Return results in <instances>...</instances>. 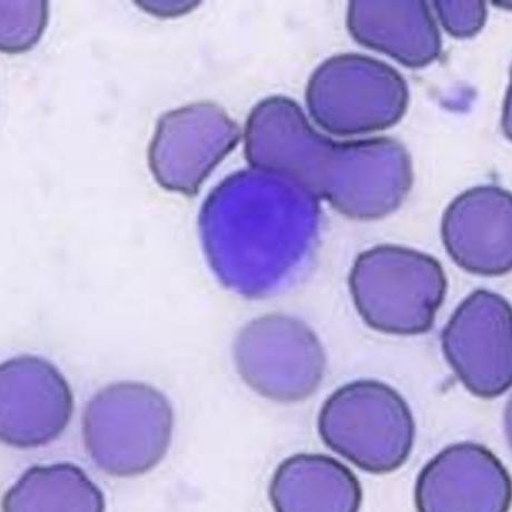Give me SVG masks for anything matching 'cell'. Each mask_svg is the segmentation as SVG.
I'll use <instances>...</instances> for the list:
<instances>
[{"instance_id": "1", "label": "cell", "mask_w": 512, "mask_h": 512, "mask_svg": "<svg viewBox=\"0 0 512 512\" xmlns=\"http://www.w3.org/2000/svg\"><path fill=\"white\" fill-rule=\"evenodd\" d=\"M319 212L315 196L278 174L251 167L225 177L199 216L204 254L216 279L251 300L290 287L312 256Z\"/></svg>"}, {"instance_id": "2", "label": "cell", "mask_w": 512, "mask_h": 512, "mask_svg": "<svg viewBox=\"0 0 512 512\" xmlns=\"http://www.w3.org/2000/svg\"><path fill=\"white\" fill-rule=\"evenodd\" d=\"M252 169L285 177L348 218L395 212L413 183L410 155L390 137L337 142L314 130L298 103L271 96L255 105L244 132Z\"/></svg>"}, {"instance_id": "3", "label": "cell", "mask_w": 512, "mask_h": 512, "mask_svg": "<svg viewBox=\"0 0 512 512\" xmlns=\"http://www.w3.org/2000/svg\"><path fill=\"white\" fill-rule=\"evenodd\" d=\"M349 289L368 327L411 337L432 329L446 299L448 280L433 256L388 244L358 255L349 274Z\"/></svg>"}, {"instance_id": "4", "label": "cell", "mask_w": 512, "mask_h": 512, "mask_svg": "<svg viewBox=\"0 0 512 512\" xmlns=\"http://www.w3.org/2000/svg\"><path fill=\"white\" fill-rule=\"evenodd\" d=\"M174 412L150 384L117 382L98 391L83 413L88 455L105 474L136 477L151 471L171 446Z\"/></svg>"}, {"instance_id": "5", "label": "cell", "mask_w": 512, "mask_h": 512, "mask_svg": "<svg viewBox=\"0 0 512 512\" xmlns=\"http://www.w3.org/2000/svg\"><path fill=\"white\" fill-rule=\"evenodd\" d=\"M318 430L324 445L373 475L405 465L416 440L408 402L389 384L371 379L334 391L323 403Z\"/></svg>"}, {"instance_id": "6", "label": "cell", "mask_w": 512, "mask_h": 512, "mask_svg": "<svg viewBox=\"0 0 512 512\" xmlns=\"http://www.w3.org/2000/svg\"><path fill=\"white\" fill-rule=\"evenodd\" d=\"M305 101L323 131L357 136L398 124L407 112L409 88L392 66L366 55L341 54L314 71Z\"/></svg>"}, {"instance_id": "7", "label": "cell", "mask_w": 512, "mask_h": 512, "mask_svg": "<svg viewBox=\"0 0 512 512\" xmlns=\"http://www.w3.org/2000/svg\"><path fill=\"white\" fill-rule=\"evenodd\" d=\"M242 380L260 396L281 403L310 398L321 386L327 354L307 323L272 313L250 321L233 343Z\"/></svg>"}, {"instance_id": "8", "label": "cell", "mask_w": 512, "mask_h": 512, "mask_svg": "<svg viewBox=\"0 0 512 512\" xmlns=\"http://www.w3.org/2000/svg\"><path fill=\"white\" fill-rule=\"evenodd\" d=\"M443 354L472 395L496 399L512 384V312L502 295L479 289L459 304L441 334Z\"/></svg>"}, {"instance_id": "9", "label": "cell", "mask_w": 512, "mask_h": 512, "mask_svg": "<svg viewBox=\"0 0 512 512\" xmlns=\"http://www.w3.org/2000/svg\"><path fill=\"white\" fill-rule=\"evenodd\" d=\"M241 140V130L222 107L195 103L165 113L149 149L153 177L163 189L196 195Z\"/></svg>"}, {"instance_id": "10", "label": "cell", "mask_w": 512, "mask_h": 512, "mask_svg": "<svg viewBox=\"0 0 512 512\" xmlns=\"http://www.w3.org/2000/svg\"><path fill=\"white\" fill-rule=\"evenodd\" d=\"M73 412L70 384L51 362L22 356L0 367V438L5 445L46 446L66 430Z\"/></svg>"}, {"instance_id": "11", "label": "cell", "mask_w": 512, "mask_h": 512, "mask_svg": "<svg viewBox=\"0 0 512 512\" xmlns=\"http://www.w3.org/2000/svg\"><path fill=\"white\" fill-rule=\"evenodd\" d=\"M420 512H507L511 478L500 459L476 442L448 446L423 467L415 489Z\"/></svg>"}, {"instance_id": "12", "label": "cell", "mask_w": 512, "mask_h": 512, "mask_svg": "<svg viewBox=\"0 0 512 512\" xmlns=\"http://www.w3.org/2000/svg\"><path fill=\"white\" fill-rule=\"evenodd\" d=\"M512 198L496 185L460 194L443 214L442 242L459 268L480 277H501L512 268Z\"/></svg>"}, {"instance_id": "13", "label": "cell", "mask_w": 512, "mask_h": 512, "mask_svg": "<svg viewBox=\"0 0 512 512\" xmlns=\"http://www.w3.org/2000/svg\"><path fill=\"white\" fill-rule=\"evenodd\" d=\"M347 26L358 44L403 66L425 67L441 54V35L425 2H351Z\"/></svg>"}, {"instance_id": "14", "label": "cell", "mask_w": 512, "mask_h": 512, "mask_svg": "<svg viewBox=\"0 0 512 512\" xmlns=\"http://www.w3.org/2000/svg\"><path fill=\"white\" fill-rule=\"evenodd\" d=\"M269 498L278 512H356L363 492L357 476L339 460L298 454L275 470Z\"/></svg>"}, {"instance_id": "15", "label": "cell", "mask_w": 512, "mask_h": 512, "mask_svg": "<svg viewBox=\"0 0 512 512\" xmlns=\"http://www.w3.org/2000/svg\"><path fill=\"white\" fill-rule=\"evenodd\" d=\"M4 512H103V491L72 464L34 466L2 501Z\"/></svg>"}, {"instance_id": "16", "label": "cell", "mask_w": 512, "mask_h": 512, "mask_svg": "<svg viewBox=\"0 0 512 512\" xmlns=\"http://www.w3.org/2000/svg\"><path fill=\"white\" fill-rule=\"evenodd\" d=\"M0 48L7 54L29 51L42 37L48 22L47 2L3 0Z\"/></svg>"}, {"instance_id": "17", "label": "cell", "mask_w": 512, "mask_h": 512, "mask_svg": "<svg viewBox=\"0 0 512 512\" xmlns=\"http://www.w3.org/2000/svg\"><path fill=\"white\" fill-rule=\"evenodd\" d=\"M436 12L442 26L451 35L468 38L477 35L487 19V7L484 2L462 3V17L459 3L436 2Z\"/></svg>"}]
</instances>
